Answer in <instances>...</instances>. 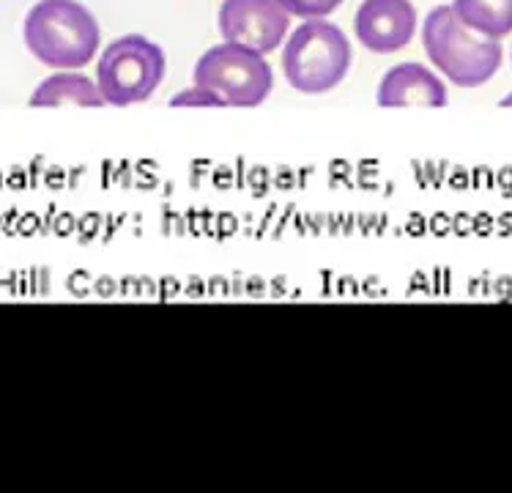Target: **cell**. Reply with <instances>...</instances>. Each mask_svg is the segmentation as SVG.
<instances>
[{
	"label": "cell",
	"instance_id": "1",
	"mask_svg": "<svg viewBox=\"0 0 512 493\" xmlns=\"http://www.w3.org/2000/svg\"><path fill=\"white\" fill-rule=\"evenodd\" d=\"M25 44L33 58L58 72H77L94 61L102 31L80 0H39L25 17Z\"/></svg>",
	"mask_w": 512,
	"mask_h": 493
},
{
	"label": "cell",
	"instance_id": "2",
	"mask_svg": "<svg viewBox=\"0 0 512 493\" xmlns=\"http://www.w3.org/2000/svg\"><path fill=\"white\" fill-rule=\"evenodd\" d=\"M422 44L433 66L458 88H480L502 66V44L463 25L452 6H436L422 25Z\"/></svg>",
	"mask_w": 512,
	"mask_h": 493
},
{
	"label": "cell",
	"instance_id": "3",
	"mask_svg": "<svg viewBox=\"0 0 512 493\" xmlns=\"http://www.w3.org/2000/svg\"><path fill=\"white\" fill-rule=\"evenodd\" d=\"M351 61V42L335 22L324 17L302 22L283 50L285 80L302 94H326L337 88L351 72Z\"/></svg>",
	"mask_w": 512,
	"mask_h": 493
},
{
	"label": "cell",
	"instance_id": "4",
	"mask_svg": "<svg viewBox=\"0 0 512 493\" xmlns=\"http://www.w3.org/2000/svg\"><path fill=\"white\" fill-rule=\"evenodd\" d=\"M165 72H168L165 50L140 33H129L105 47V53L96 63V88L105 105H137L157 94Z\"/></svg>",
	"mask_w": 512,
	"mask_h": 493
},
{
	"label": "cell",
	"instance_id": "5",
	"mask_svg": "<svg viewBox=\"0 0 512 493\" xmlns=\"http://www.w3.org/2000/svg\"><path fill=\"white\" fill-rule=\"evenodd\" d=\"M192 77L195 85L220 96L225 107H258L274 88V72L266 55L233 42L209 47L195 63Z\"/></svg>",
	"mask_w": 512,
	"mask_h": 493
},
{
	"label": "cell",
	"instance_id": "6",
	"mask_svg": "<svg viewBox=\"0 0 512 493\" xmlns=\"http://www.w3.org/2000/svg\"><path fill=\"white\" fill-rule=\"evenodd\" d=\"M291 14L277 0H225L220 6V33L225 42L274 53L288 36Z\"/></svg>",
	"mask_w": 512,
	"mask_h": 493
},
{
	"label": "cell",
	"instance_id": "7",
	"mask_svg": "<svg viewBox=\"0 0 512 493\" xmlns=\"http://www.w3.org/2000/svg\"><path fill=\"white\" fill-rule=\"evenodd\" d=\"M354 31L370 53H398L417 33V9L411 0H362Z\"/></svg>",
	"mask_w": 512,
	"mask_h": 493
},
{
	"label": "cell",
	"instance_id": "8",
	"mask_svg": "<svg viewBox=\"0 0 512 493\" xmlns=\"http://www.w3.org/2000/svg\"><path fill=\"white\" fill-rule=\"evenodd\" d=\"M376 102L381 107H444L450 102L447 85L425 63L408 61L392 66L378 83Z\"/></svg>",
	"mask_w": 512,
	"mask_h": 493
},
{
	"label": "cell",
	"instance_id": "9",
	"mask_svg": "<svg viewBox=\"0 0 512 493\" xmlns=\"http://www.w3.org/2000/svg\"><path fill=\"white\" fill-rule=\"evenodd\" d=\"M102 107L105 99L91 77L80 72H55L47 80L39 83V88L31 94V107Z\"/></svg>",
	"mask_w": 512,
	"mask_h": 493
},
{
	"label": "cell",
	"instance_id": "10",
	"mask_svg": "<svg viewBox=\"0 0 512 493\" xmlns=\"http://www.w3.org/2000/svg\"><path fill=\"white\" fill-rule=\"evenodd\" d=\"M452 11L463 25L488 39H504L512 33V0H455Z\"/></svg>",
	"mask_w": 512,
	"mask_h": 493
},
{
	"label": "cell",
	"instance_id": "11",
	"mask_svg": "<svg viewBox=\"0 0 512 493\" xmlns=\"http://www.w3.org/2000/svg\"><path fill=\"white\" fill-rule=\"evenodd\" d=\"M277 3H280L291 17L318 20V17H329L343 0H277Z\"/></svg>",
	"mask_w": 512,
	"mask_h": 493
},
{
	"label": "cell",
	"instance_id": "12",
	"mask_svg": "<svg viewBox=\"0 0 512 493\" xmlns=\"http://www.w3.org/2000/svg\"><path fill=\"white\" fill-rule=\"evenodd\" d=\"M170 107H225L220 96L203 88V85H192V88H184L178 91L173 99H170Z\"/></svg>",
	"mask_w": 512,
	"mask_h": 493
},
{
	"label": "cell",
	"instance_id": "13",
	"mask_svg": "<svg viewBox=\"0 0 512 493\" xmlns=\"http://www.w3.org/2000/svg\"><path fill=\"white\" fill-rule=\"evenodd\" d=\"M499 107H512V91L507 96H504L502 102H499Z\"/></svg>",
	"mask_w": 512,
	"mask_h": 493
}]
</instances>
